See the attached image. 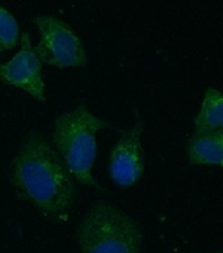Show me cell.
Returning <instances> with one entry per match:
<instances>
[{"label":"cell","instance_id":"277c9868","mask_svg":"<svg viewBox=\"0 0 223 253\" xmlns=\"http://www.w3.org/2000/svg\"><path fill=\"white\" fill-rule=\"evenodd\" d=\"M32 21L38 28L34 51L41 63L59 69L86 66L88 58L84 45L68 24L53 16H37Z\"/></svg>","mask_w":223,"mask_h":253},{"label":"cell","instance_id":"9c48e42d","mask_svg":"<svg viewBox=\"0 0 223 253\" xmlns=\"http://www.w3.org/2000/svg\"><path fill=\"white\" fill-rule=\"evenodd\" d=\"M20 29L15 16L0 7V53L9 50L19 43Z\"/></svg>","mask_w":223,"mask_h":253},{"label":"cell","instance_id":"52a82bcc","mask_svg":"<svg viewBox=\"0 0 223 253\" xmlns=\"http://www.w3.org/2000/svg\"><path fill=\"white\" fill-rule=\"evenodd\" d=\"M192 165H217L223 168V128L194 132L187 144Z\"/></svg>","mask_w":223,"mask_h":253},{"label":"cell","instance_id":"8992f818","mask_svg":"<svg viewBox=\"0 0 223 253\" xmlns=\"http://www.w3.org/2000/svg\"><path fill=\"white\" fill-rule=\"evenodd\" d=\"M142 133L143 126L138 119L129 130L121 134L110 152V178L120 187L134 186L145 173Z\"/></svg>","mask_w":223,"mask_h":253},{"label":"cell","instance_id":"30bf717a","mask_svg":"<svg viewBox=\"0 0 223 253\" xmlns=\"http://www.w3.org/2000/svg\"><path fill=\"white\" fill-rule=\"evenodd\" d=\"M214 253H223V252H214Z\"/></svg>","mask_w":223,"mask_h":253},{"label":"cell","instance_id":"5b68a950","mask_svg":"<svg viewBox=\"0 0 223 253\" xmlns=\"http://www.w3.org/2000/svg\"><path fill=\"white\" fill-rule=\"evenodd\" d=\"M20 43V50L9 61L0 65V79L8 86L20 88L39 102H45L42 63L32 47L31 36L23 33Z\"/></svg>","mask_w":223,"mask_h":253},{"label":"cell","instance_id":"ba28073f","mask_svg":"<svg viewBox=\"0 0 223 253\" xmlns=\"http://www.w3.org/2000/svg\"><path fill=\"white\" fill-rule=\"evenodd\" d=\"M223 128V92L216 88L205 91L200 112L194 119V132Z\"/></svg>","mask_w":223,"mask_h":253},{"label":"cell","instance_id":"3957f363","mask_svg":"<svg viewBox=\"0 0 223 253\" xmlns=\"http://www.w3.org/2000/svg\"><path fill=\"white\" fill-rule=\"evenodd\" d=\"M76 241L82 253H141L143 233L125 211L101 201L80 220Z\"/></svg>","mask_w":223,"mask_h":253},{"label":"cell","instance_id":"7a4b0ae2","mask_svg":"<svg viewBox=\"0 0 223 253\" xmlns=\"http://www.w3.org/2000/svg\"><path fill=\"white\" fill-rule=\"evenodd\" d=\"M105 128H109V124L83 104L55 119L51 136L53 146L70 169L75 181L82 185L98 187L92 175L97 156L96 134Z\"/></svg>","mask_w":223,"mask_h":253},{"label":"cell","instance_id":"6da1fadb","mask_svg":"<svg viewBox=\"0 0 223 253\" xmlns=\"http://www.w3.org/2000/svg\"><path fill=\"white\" fill-rule=\"evenodd\" d=\"M11 183L24 201L55 223L68 219L78 199L74 175L38 130L27 134L12 160Z\"/></svg>","mask_w":223,"mask_h":253}]
</instances>
